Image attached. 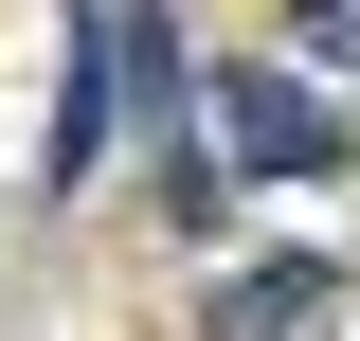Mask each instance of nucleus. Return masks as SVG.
Returning <instances> with one entry per match:
<instances>
[{
  "instance_id": "f257e3e1",
  "label": "nucleus",
  "mask_w": 360,
  "mask_h": 341,
  "mask_svg": "<svg viewBox=\"0 0 360 341\" xmlns=\"http://www.w3.org/2000/svg\"><path fill=\"white\" fill-rule=\"evenodd\" d=\"M217 144H234V162H252V180H342V108H324V90H288V72H252V54H234V72H217Z\"/></svg>"
},
{
  "instance_id": "f03ea898",
  "label": "nucleus",
  "mask_w": 360,
  "mask_h": 341,
  "mask_svg": "<svg viewBox=\"0 0 360 341\" xmlns=\"http://www.w3.org/2000/svg\"><path fill=\"white\" fill-rule=\"evenodd\" d=\"M108 126H127V18H72V54H54V198H72L90 162H108Z\"/></svg>"
},
{
  "instance_id": "7ed1b4c3",
  "label": "nucleus",
  "mask_w": 360,
  "mask_h": 341,
  "mask_svg": "<svg viewBox=\"0 0 360 341\" xmlns=\"http://www.w3.org/2000/svg\"><path fill=\"white\" fill-rule=\"evenodd\" d=\"M324 305H342V269H324V252H270V269H217L198 341H307Z\"/></svg>"
}]
</instances>
